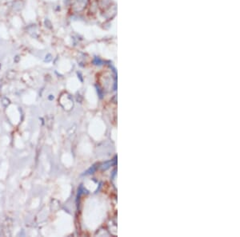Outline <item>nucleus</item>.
Instances as JSON below:
<instances>
[{
    "label": "nucleus",
    "mask_w": 240,
    "mask_h": 237,
    "mask_svg": "<svg viewBox=\"0 0 240 237\" xmlns=\"http://www.w3.org/2000/svg\"><path fill=\"white\" fill-rule=\"evenodd\" d=\"M89 0H75L72 4V10L75 12H81L87 7Z\"/></svg>",
    "instance_id": "f257e3e1"
},
{
    "label": "nucleus",
    "mask_w": 240,
    "mask_h": 237,
    "mask_svg": "<svg viewBox=\"0 0 240 237\" xmlns=\"http://www.w3.org/2000/svg\"><path fill=\"white\" fill-rule=\"evenodd\" d=\"M23 7V2H21V1H16L15 2H14V5H13V9H14V10L19 11V10H22Z\"/></svg>",
    "instance_id": "f03ea898"
},
{
    "label": "nucleus",
    "mask_w": 240,
    "mask_h": 237,
    "mask_svg": "<svg viewBox=\"0 0 240 237\" xmlns=\"http://www.w3.org/2000/svg\"><path fill=\"white\" fill-rule=\"evenodd\" d=\"M44 25H45V27H47V28H48V29H51L52 28L51 23V21L49 20V19H46L45 20H44Z\"/></svg>",
    "instance_id": "7ed1b4c3"
},
{
    "label": "nucleus",
    "mask_w": 240,
    "mask_h": 237,
    "mask_svg": "<svg viewBox=\"0 0 240 237\" xmlns=\"http://www.w3.org/2000/svg\"><path fill=\"white\" fill-rule=\"evenodd\" d=\"M51 60V55L50 54H48L47 55H46L45 57V62H50Z\"/></svg>",
    "instance_id": "20e7f679"
}]
</instances>
